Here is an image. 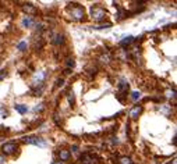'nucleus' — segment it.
Masks as SVG:
<instances>
[{
    "mask_svg": "<svg viewBox=\"0 0 177 164\" xmlns=\"http://www.w3.org/2000/svg\"><path fill=\"white\" fill-rule=\"evenodd\" d=\"M25 143H32V145H36V146H40V148H43L46 146V142L43 139H40V138H36V136H25L22 138Z\"/></svg>",
    "mask_w": 177,
    "mask_h": 164,
    "instance_id": "obj_1",
    "label": "nucleus"
},
{
    "mask_svg": "<svg viewBox=\"0 0 177 164\" xmlns=\"http://www.w3.org/2000/svg\"><path fill=\"white\" fill-rule=\"evenodd\" d=\"M91 14H92V17L95 18V20H103L106 16V11L103 10V8L101 7H92V10H91Z\"/></svg>",
    "mask_w": 177,
    "mask_h": 164,
    "instance_id": "obj_2",
    "label": "nucleus"
},
{
    "mask_svg": "<svg viewBox=\"0 0 177 164\" xmlns=\"http://www.w3.org/2000/svg\"><path fill=\"white\" fill-rule=\"evenodd\" d=\"M71 16L74 20H82L85 16V11L82 7H78V6H75V7L71 8Z\"/></svg>",
    "mask_w": 177,
    "mask_h": 164,
    "instance_id": "obj_3",
    "label": "nucleus"
},
{
    "mask_svg": "<svg viewBox=\"0 0 177 164\" xmlns=\"http://www.w3.org/2000/svg\"><path fill=\"white\" fill-rule=\"evenodd\" d=\"M1 149H3V153H6V154H13V153L17 150V145L13 143V142H10V143H4Z\"/></svg>",
    "mask_w": 177,
    "mask_h": 164,
    "instance_id": "obj_4",
    "label": "nucleus"
},
{
    "mask_svg": "<svg viewBox=\"0 0 177 164\" xmlns=\"http://www.w3.org/2000/svg\"><path fill=\"white\" fill-rule=\"evenodd\" d=\"M141 111H142L141 106H135V107L131 110V113H130V117H131V118H137V117L141 114Z\"/></svg>",
    "mask_w": 177,
    "mask_h": 164,
    "instance_id": "obj_5",
    "label": "nucleus"
},
{
    "mask_svg": "<svg viewBox=\"0 0 177 164\" xmlns=\"http://www.w3.org/2000/svg\"><path fill=\"white\" fill-rule=\"evenodd\" d=\"M59 157H60L61 161H67L70 159V152L69 150H66V149H63V150L59 152Z\"/></svg>",
    "mask_w": 177,
    "mask_h": 164,
    "instance_id": "obj_6",
    "label": "nucleus"
},
{
    "mask_svg": "<svg viewBox=\"0 0 177 164\" xmlns=\"http://www.w3.org/2000/svg\"><path fill=\"white\" fill-rule=\"evenodd\" d=\"M127 91H128V84L125 82V81H121L120 84H119V92L121 93H127Z\"/></svg>",
    "mask_w": 177,
    "mask_h": 164,
    "instance_id": "obj_7",
    "label": "nucleus"
},
{
    "mask_svg": "<svg viewBox=\"0 0 177 164\" xmlns=\"http://www.w3.org/2000/svg\"><path fill=\"white\" fill-rule=\"evenodd\" d=\"M14 108H16V110L20 113V114H25V113L28 111V107H27V106H24V104H16V106H14Z\"/></svg>",
    "mask_w": 177,
    "mask_h": 164,
    "instance_id": "obj_8",
    "label": "nucleus"
},
{
    "mask_svg": "<svg viewBox=\"0 0 177 164\" xmlns=\"http://www.w3.org/2000/svg\"><path fill=\"white\" fill-rule=\"evenodd\" d=\"M32 24H34V20L31 17H25L24 21H22V25H24V27H31Z\"/></svg>",
    "mask_w": 177,
    "mask_h": 164,
    "instance_id": "obj_9",
    "label": "nucleus"
},
{
    "mask_svg": "<svg viewBox=\"0 0 177 164\" xmlns=\"http://www.w3.org/2000/svg\"><path fill=\"white\" fill-rule=\"evenodd\" d=\"M53 42H55V45H61L63 42H64V36H63V35H56Z\"/></svg>",
    "mask_w": 177,
    "mask_h": 164,
    "instance_id": "obj_10",
    "label": "nucleus"
},
{
    "mask_svg": "<svg viewBox=\"0 0 177 164\" xmlns=\"http://www.w3.org/2000/svg\"><path fill=\"white\" fill-rule=\"evenodd\" d=\"M24 11H27V13H32V14H35L36 10H35V7H32V6H31V4H25V6H24Z\"/></svg>",
    "mask_w": 177,
    "mask_h": 164,
    "instance_id": "obj_11",
    "label": "nucleus"
},
{
    "mask_svg": "<svg viewBox=\"0 0 177 164\" xmlns=\"http://www.w3.org/2000/svg\"><path fill=\"white\" fill-rule=\"evenodd\" d=\"M133 39H134L133 36H127V38H125L124 40H121V42H120V45H121V46H125V45H130L131 42H133Z\"/></svg>",
    "mask_w": 177,
    "mask_h": 164,
    "instance_id": "obj_12",
    "label": "nucleus"
},
{
    "mask_svg": "<svg viewBox=\"0 0 177 164\" xmlns=\"http://www.w3.org/2000/svg\"><path fill=\"white\" fill-rule=\"evenodd\" d=\"M120 161H121V164H133L128 157H121V160H120Z\"/></svg>",
    "mask_w": 177,
    "mask_h": 164,
    "instance_id": "obj_13",
    "label": "nucleus"
},
{
    "mask_svg": "<svg viewBox=\"0 0 177 164\" xmlns=\"http://www.w3.org/2000/svg\"><path fill=\"white\" fill-rule=\"evenodd\" d=\"M17 47L20 49V50H25V49H27V43H25V42H21V43H18Z\"/></svg>",
    "mask_w": 177,
    "mask_h": 164,
    "instance_id": "obj_14",
    "label": "nucleus"
},
{
    "mask_svg": "<svg viewBox=\"0 0 177 164\" xmlns=\"http://www.w3.org/2000/svg\"><path fill=\"white\" fill-rule=\"evenodd\" d=\"M131 95H133V96H131V99H133V100L140 99V92H133Z\"/></svg>",
    "mask_w": 177,
    "mask_h": 164,
    "instance_id": "obj_15",
    "label": "nucleus"
},
{
    "mask_svg": "<svg viewBox=\"0 0 177 164\" xmlns=\"http://www.w3.org/2000/svg\"><path fill=\"white\" fill-rule=\"evenodd\" d=\"M74 64H75V63H74V60H72V59H69V60H67V65H69V67H74Z\"/></svg>",
    "mask_w": 177,
    "mask_h": 164,
    "instance_id": "obj_16",
    "label": "nucleus"
},
{
    "mask_svg": "<svg viewBox=\"0 0 177 164\" xmlns=\"http://www.w3.org/2000/svg\"><path fill=\"white\" fill-rule=\"evenodd\" d=\"M101 60L103 61V63H109V60H110V59H109V56L106 54V56H102V57H101Z\"/></svg>",
    "mask_w": 177,
    "mask_h": 164,
    "instance_id": "obj_17",
    "label": "nucleus"
},
{
    "mask_svg": "<svg viewBox=\"0 0 177 164\" xmlns=\"http://www.w3.org/2000/svg\"><path fill=\"white\" fill-rule=\"evenodd\" d=\"M69 100H70V103H71V104H74V96H72V93L69 96Z\"/></svg>",
    "mask_w": 177,
    "mask_h": 164,
    "instance_id": "obj_18",
    "label": "nucleus"
},
{
    "mask_svg": "<svg viewBox=\"0 0 177 164\" xmlns=\"http://www.w3.org/2000/svg\"><path fill=\"white\" fill-rule=\"evenodd\" d=\"M4 76H6V71H0V79H3Z\"/></svg>",
    "mask_w": 177,
    "mask_h": 164,
    "instance_id": "obj_19",
    "label": "nucleus"
},
{
    "mask_svg": "<svg viewBox=\"0 0 177 164\" xmlns=\"http://www.w3.org/2000/svg\"><path fill=\"white\" fill-rule=\"evenodd\" d=\"M61 85H63V79H57V86H61Z\"/></svg>",
    "mask_w": 177,
    "mask_h": 164,
    "instance_id": "obj_20",
    "label": "nucleus"
},
{
    "mask_svg": "<svg viewBox=\"0 0 177 164\" xmlns=\"http://www.w3.org/2000/svg\"><path fill=\"white\" fill-rule=\"evenodd\" d=\"M4 161H6V159H4V156H0V164H3Z\"/></svg>",
    "mask_w": 177,
    "mask_h": 164,
    "instance_id": "obj_21",
    "label": "nucleus"
},
{
    "mask_svg": "<svg viewBox=\"0 0 177 164\" xmlns=\"http://www.w3.org/2000/svg\"><path fill=\"white\" fill-rule=\"evenodd\" d=\"M55 164H61V163H55Z\"/></svg>",
    "mask_w": 177,
    "mask_h": 164,
    "instance_id": "obj_22",
    "label": "nucleus"
}]
</instances>
